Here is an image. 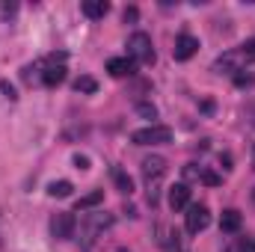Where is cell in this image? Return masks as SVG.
I'll use <instances>...</instances> for the list:
<instances>
[{
    "instance_id": "1",
    "label": "cell",
    "mask_w": 255,
    "mask_h": 252,
    "mask_svg": "<svg viewBox=\"0 0 255 252\" xmlns=\"http://www.w3.org/2000/svg\"><path fill=\"white\" fill-rule=\"evenodd\" d=\"M166 157L160 154H148L142 157V178H145V190H148V202L157 205V196H160V181L166 175Z\"/></svg>"
},
{
    "instance_id": "2",
    "label": "cell",
    "mask_w": 255,
    "mask_h": 252,
    "mask_svg": "<svg viewBox=\"0 0 255 252\" xmlns=\"http://www.w3.org/2000/svg\"><path fill=\"white\" fill-rule=\"evenodd\" d=\"M128 57L136 65H151L154 63V45H151V36L145 33H133L128 39Z\"/></svg>"
},
{
    "instance_id": "3",
    "label": "cell",
    "mask_w": 255,
    "mask_h": 252,
    "mask_svg": "<svg viewBox=\"0 0 255 252\" xmlns=\"http://www.w3.org/2000/svg\"><path fill=\"white\" fill-rule=\"evenodd\" d=\"M130 142L133 145H163V142H172V127H166V125L139 127V130L130 133Z\"/></svg>"
},
{
    "instance_id": "4",
    "label": "cell",
    "mask_w": 255,
    "mask_h": 252,
    "mask_svg": "<svg viewBox=\"0 0 255 252\" xmlns=\"http://www.w3.org/2000/svg\"><path fill=\"white\" fill-rule=\"evenodd\" d=\"M110 226H113V217H110V214H89L86 223H83V250H89L92 241H95L104 229H110Z\"/></svg>"
},
{
    "instance_id": "5",
    "label": "cell",
    "mask_w": 255,
    "mask_h": 252,
    "mask_svg": "<svg viewBox=\"0 0 255 252\" xmlns=\"http://www.w3.org/2000/svg\"><path fill=\"white\" fill-rule=\"evenodd\" d=\"M208 223H211V211H208V205H190V208H187V232H190V235L205 232Z\"/></svg>"
},
{
    "instance_id": "6",
    "label": "cell",
    "mask_w": 255,
    "mask_h": 252,
    "mask_svg": "<svg viewBox=\"0 0 255 252\" xmlns=\"http://www.w3.org/2000/svg\"><path fill=\"white\" fill-rule=\"evenodd\" d=\"M244 65H247V60H244V54H241V48H235V51H229V54H223V57H217L214 60V71H226V74H235V71H244Z\"/></svg>"
},
{
    "instance_id": "7",
    "label": "cell",
    "mask_w": 255,
    "mask_h": 252,
    "mask_svg": "<svg viewBox=\"0 0 255 252\" xmlns=\"http://www.w3.org/2000/svg\"><path fill=\"white\" fill-rule=\"evenodd\" d=\"M74 217L71 214H54V220H51V235L57 238V241H71L74 238Z\"/></svg>"
},
{
    "instance_id": "8",
    "label": "cell",
    "mask_w": 255,
    "mask_h": 252,
    "mask_svg": "<svg viewBox=\"0 0 255 252\" xmlns=\"http://www.w3.org/2000/svg\"><path fill=\"white\" fill-rule=\"evenodd\" d=\"M199 51V39H193L187 33H181L178 39H175V48H172V57L178 60V63H187L193 54Z\"/></svg>"
},
{
    "instance_id": "9",
    "label": "cell",
    "mask_w": 255,
    "mask_h": 252,
    "mask_svg": "<svg viewBox=\"0 0 255 252\" xmlns=\"http://www.w3.org/2000/svg\"><path fill=\"white\" fill-rule=\"evenodd\" d=\"M169 208H172V211H184V208H190V187H187V184H175V187H169Z\"/></svg>"
},
{
    "instance_id": "10",
    "label": "cell",
    "mask_w": 255,
    "mask_h": 252,
    "mask_svg": "<svg viewBox=\"0 0 255 252\" xmlns=\"http://www.w3.org/2000/svg\"><path fill=\"white\" fill-rule=\"evenodd\" d=\"M107 71H110L113 77H130V74L136 71V63H133L130 57H113V60L107 63Z\"/></svg>"
},
{
    "instance_id": "11",
    "label": "cell",
    "mask_w": 255,
    "mask_h": 252,
    "mask_svg": "<svg viewBox=\"0 0 255 252\" xmlns=\"http://www.w3.org/2000/svg\"><path fill=\"white\" fill-rule=\"evenodd\" d=\"M83 15L86 18H104L107 12H110V3L107 0H83Z\"/></svg>"
},
{
    "instance_id": "12",
    "label": "cell",
    "mask_w": 255,
    "mask_h": 252,
    "mask_svg": "<svg viewBox=\"0 0 255 252\" xmlns=\"http://www.w3.org/2000/svg\"><path fill=\"white\" fill-rule=\"evenodd\" d=\"M241 214L235 211V208H229V211H223V217H220V229L223 232H229V235H235V232H241Z\"/></svg>"
},
{
    "instance_id": "13",
    "label": "cell",
    "mask_w": 255,
    "mask_h": 252,
    "mask_svg": "<svg viewBox=\"0 0 255 252\" xmlns=\"http://www.w3.org/2000/svg\"><path fill=\"white\" fill-rule=\"evenodd\" d=\"M63 80H65V65L63 63L48 65V68L42 71V83H45V86H60Z\"/></svg>"
},
{
    "instance_id": "14",
    "label": "cell",
    "mask_w": 255,
    "mask_h": 252,
    "mask_svg": "<svg viewBox=\"0 0 255 252\" xmlns=\"http://www.w3.org/2000/svg\"><path fill=\"white\" fill-rule=\"evenodd\" d=\"M101 202H104V190H92V193H86V196H80V199H77V211L98 208Z\"/></svg>"
},
{
    "instance_id": "15",
    "label": "cell",
    "mask_w": 255,
    "mask_h": 252,
    "mask_svg": "<svg viewBox=\"0 0 255 252\" xmlns=\"http://www.w3.org/2000/svg\"><path fill=\"white\" fill-rule=\"evenodd\" d=\"M71 181H51V187H48V193L54 196V199H65V196H71Z\"/></svg>"
},
{
    "instance_id": "16",
    "label": "cell",
    "mask_w": 255,
    "mask_h": 252,
    "mask_svg": "<svg viewBox=\"0 0 255 252\" xmlns=\"http://www.w3.org/2000/svg\"><path fill=\"white\" fill-rule=\"evenodd\" d=\"M113 181H116V187L122 190V193H133V181H130V175H125L122 169H113Z\"/></svg>"
},
{
    "instance_id": "17",
    "label": "cell",
    "mask_w": 255,
    "mask_h": 252,
    "mask_svg": "<svg viewBox=\"0 0 255 252\" xmlns=\"http://www.w3.org/2000/svg\"><path fill=\"white\" fill-rule=\"evenodd\" d=\"M74 89H77V92H95L98 83H95V77H86V74H83V77L74 80Z\"/></svg>"
},
{
    "instance_id": "18",
    "label": "cell",
    "mask_w": 255,
    "mask_h": 252,
    "mask_svg": "<svg viewBox=\"0 0 255 252\" xmlns=\"http://www.w3.org/2000/svg\"><path fill=\"white\" fill-rule=\"evenodd\" d=\"M199 181H202V184H208V187H217V184H220V175L202 166V175H199Z\"/></svg>"
},
{
    "instance_id": "19",
    "label": "cell",
    "mask_w": 255,
    "mask_h": 252,
    "mask_svg": "<svg viewBox=\"0 0 255 252\" xmlns=\"http://www.w3.org/2000/svg\"><path fill=\"white\" fill-rule=\"evenodd\" d=\"M241 54H244V60H247V63H255V39H250V42H244V45H241Z\"/></svg>"
},
{
    "instance_id": "20",
    "label": "cell",
    "mask_w": 255,
    "mask_h": 252,
    "mask_svg": "<svg viewBox=\"0 0 255 252\" xmlns=\"http://www.w3.org/2000/svg\"><path fill=\"white\" fill-rule=\"evenodd\" d=\"M136 113H139V116H145V119H154V116H157V107L142 101V104H136Z\"/></svg>"
},
{
    "instance_id": "21",
    "label": "cell",
    "mask_w": 255,
    "mask_h": 252,
    "mask_svg": "<svg viewBox=\"0 0 255 252\" xmlns=\"http://www.w3.org/2000/svg\"><path fill=\"white\" fill-rule=\"evenodd\" d=\"M235 83H238V86H253L255 77H253V74H238V77H235Z\"/></svg>"
},
{
    "instance_id": "22",
    "label": "cell",
    "mask_w": 255,
    "mask_h": 252,
    "mask_svg": "<svg viewBox=\"0 0 255 252\" xmlns=\"http://www.w3.org/2000/svg\"><path fill=\"white\" fill-rule=\"evenodd\" d=\"M238 252H255V241H241Z\"/></svg>"
},
{
    "instance_id": "23",
    "label": "cell",
    "mask_w": 255,
    "mask_h": 252,
    "mask_svg": "<svg viewBox=\"0 0 255 252\" xmlns=\"http://www.w3.org/2000/svg\"><path fill=\"white\" fill-rule=\"evenodd\" d=\"M74 163H77V169H89V160L83 154H74Z\"/></svg>"
},
{
    "instance_id": "24",
    "label": "cell",
    "mask_w": 255,
    "mask_h": 252,
    "mask_svg": "<svg viewBox=\"0 0 255 252\" xmlns=\"http://www.w3.org/2000/svg\"><path fill=\"white\" fill-rule=\"evenodd\" d=\"M0 89H3V95H6V98H15V89H12L9 83H0Z\"/></svg>"
},
{
    "instance_id": "25",
    "label": "cell",
    "mask_w": 255,
    "mask_h": 252,
    "mask_svg": "<svg viewBox=\"0 0 255 252\" xmlns=\"http://www.w3.org/2000/svg\"><path fill=\"white\" fill-rule=\"evenodd\" d=\"M119 252H128V250H119Z\"/></svg>"
},
{
    "instance_id": "26",
    "label": "cell",
    "mask_w": 255,
    "mask_h": 252,
    "mask_svg": "<svg viewBox=\"0 0 255 252\" xmlns=\"http://www.w3.org/2000/svg\"><path fill=\"white\" fill-rule=\"evenodd\" d=\"M253 199H255V196H253Z\"/></svg>"
}]
</instances>
